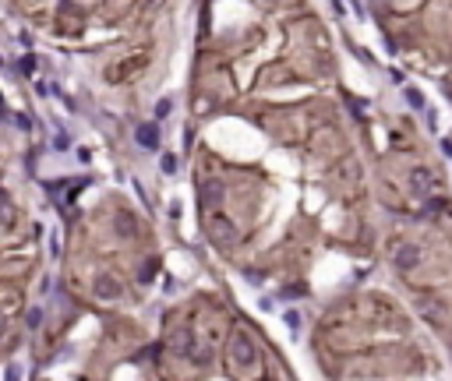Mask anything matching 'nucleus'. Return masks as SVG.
Segmentation results:
<instances>
[{"instance_id": "obj_1", "label": "nucleus", "mask_w": 452, "mask_h": 381, "mask_svg": "<svg viewBox=\"0 0 452 381\" xmlns=\"http://www.w3.org/2000/svg\"><path fill=\"white\" fill-rule=\"evenodd\" d=\"M230 346H233V357H237V364H240V367L254 364V357H258V353L251 350V342H247L244 335H233V342H230Z\"/></svg>"}, {"instance_id": "obj_2", "label": "nucleus", "mask_w": 452, "mask_h": 381, "mask_svg": "<svg viewBox=\"0 0 452 381\" xmlns=\"http://www.w3.org/2000/svg\"><path fill=\"white\" fill-rule=\"evenodd\" d=\"M396 265H399L403 272H410V268L417 265V247H403V251L396 254Z\"/></svg>"}, {"instance_id": "obj_3", "label": "nucleus", "mask_w": 452, "mask_h": 381, "mask_svg": "<svg viewBox=\"0 0 452 381\" xmlns=\"http://www.w3.org/2000/svg\"><path fill=\"white\" fill-rule=\"evenodd\" d=\"M138 142H142L145 149H155V145H159V134H155V127H152V124H145V127L138 131Z\"/></svg>"}, {"instance_id": "obj_4", "label": "nucleus", "mask_w": 452, "mask_h": 381, "mask_svg": "<svg viewBox=\"0 0 452 381\" xmlns=\"http://www.w3.org/2000/svg\"><path fill=\"white\" fill-rule=\"evenodd\" d=\"M202 198H205V201H216V198H219V184H205Z\"/></svg>"}, {"instance_id": "obj_5", "label": "nucleus", "mask_w": 452, "mask_h": 381, "mask_svg": "<svg viewBox=\"0 0 452 381\" xmlns=\"http://www.w3.org/2000/svg\"><path fill=\"white\" fill-rule=\"evenodd\" d=\"M163 169H166V173H173V169H177V159H173V155H166V159H163Z\"/></svg>"}]
</instances>
